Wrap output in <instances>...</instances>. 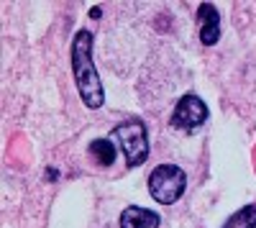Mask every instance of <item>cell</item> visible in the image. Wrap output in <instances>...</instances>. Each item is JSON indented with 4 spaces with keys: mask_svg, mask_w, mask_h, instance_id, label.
I'll return each instance as SVG.
<instances>
[{
    "mask_svg": "<svg viewBox=\"0 0 256 228\" xmlns=\"http://www.w3.org/2000/svg\"><path fill=\"white\" fill-rule=\"evenodd\" d=\"M162 226V216L141 208V205H128L120 213V228H159Z\"/></svg>",
    "mask_w": 256,
    "mask_h": 228,
    "instance_id": "obj_6",
    "label": "cell"
},
{
    "mask_svg": "<svg viewBox=\"0 0 256 228\" xmlns=\"http://www.w3.org/2000/svg\"><path fill=\"white\" fill-rule=\"evenodd\" d=\"M90 18H100V8H98V6L90 10Z\"/></svg>",
    "mask_w": 256,
    "mask_h": 228,
    "instance_id": "obj_9",
    "label": "cell"
},
{
    "mask_svg": "<svg viewBox=\"0 0 256 228\" xmlns=\"http://www.w3.org/2000/svg\"><path fill=\"white\" fill-rule=\"evenodd\" d=\"M198 20H200V41L205 46H216L220 38V13L212 3L198 6Z\"/></svg>",
    "mask_w": 256,
    "mask_h": 228,
    "instance_id": "obj_5",
    "label": "cell"
},
{
    "mask_svg": "<svg viewBox=\"0 0 256 228\" xmlns=\"http://www.w3.org/2000/svg\"><path fill=\"white\" fill-rule=\"evenodd\" d=\"M72 77H74V85L80 92V100L84 102V108L98 110L102 108L105 102V88H102V80L98 74L95 67V59H92V34L80 28L72 38Z\"/></svg>",
    "mask_w": 256,
    "mask_h": 228,
    "instance_id": "obj_1",
    "label": "cell"
},
{
    "mask_svg": "<svg viewBox=\"0 0 256 228\" xmlns=\"http://www.w3.org/2000/svg\"><path fill=\"white\" fill-rule=\"evenodd\" d=\"M88 154H90V159H95V164H100V167H110L116 162L118 146H116L113 138H95V141H90Z\"/></svg>",
    "mask_w": 256,
    "mask_h": 228,
    "instance_id": "obj_7",
    "label": "cell"
},
{
    "mask_svg": "<svg viewBox=\"0 0 256 228\" xmlns=\"http://www.w3.org/2000/svg\"><path fill=\"white\" fill-rule=\"evenodd\" d=\"M220 228H256V202L244 205V208L233 213Z\"/></svg>",
    "mask_w": 256,
    "mask_h": 228,
    "instance_id": "obj_8",
    "label": "cell"
},
{
    "mask_svg": "<svg viewBox=\"0 0 256 228\" xmlns=\"http://www.w3.org/2000/svg\"><path fill=\"white\" fill-rule=\"evenodd\" d=\"M187 190V174L177 164H159L148 174V195L159 205H174Z\"/></svg>",
    "mask_w": 256,
    "mask_h": 228,
    "instance_id": "obj_3",
    "label": "cell"
},
{
    "mask_svg": "<svg viewBox=\"0 0 256 228\" xmlns=\"http://www.w3.org/2000/svg\"><path fill=\"white\" fill-rule=\"evenodd\" d=\"M208 118H210V113H208L205 100L190 92L177 100V106L172 110V126L184 134H195L198 128H202L208 123Z\"/></svg>",
    "mask_w": 256,
    "mask_h": 228,
    "instance_id": "obj_4",
    "label": "cell"
},
{
    "mask_svg": "<svg viewBox=\"0 0 256 228\" xmlns=\"http://www.w3.org/2000/svg\"><path fill=\"white\" fill-rule=\"evenodd\" d=\"M110 138L120 149L128 170L141 167L148 159V131H146V123L141 118H126L123 123H118Z\"/></svg>",
    "mask_w": 256,
    "mask_h": 228,
    "instance_id": "obj_2",
    "label": "cell"
}]
</instances>
